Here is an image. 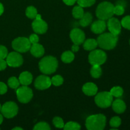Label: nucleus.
<instances>
[{"instance_id":"nucleus-1","label":"nucleus","mask_w":130,"mask_h":130,"mask_svg":"<svg viewBox=\"0 0 130 130\" xmlns=\"http://www.w3.org/2000/svg\"><path fill=\"white\" fill-rule=\"evenodd\" d=\"M98 46L102 49L110 50L116 46L118 41V36L110 32L102 33L97 38Z\"/></svg>"},{"instance_id":"nucleus-2","label":"nucleus","mask_w":130,"mask_h":130,"mask_svg":"<svg viewBox=\"0 0 130 130\" xmlns=\"http://www.w3.org/2000/svg\"><path fill=\"white\" fill-rule=\"evenodd\" d=\"M58 60L52 56H46L42 58L39 62V68L44 74H51L57 71Z\"/></svg>"},{"instance_id":"nucleus-3","label":"nucleus","mask_w":130,"mask_h":130,"mask_svg":"<svg viewBox=\"0 0 130 130\" xmlns=\"http://www.w3.org/2000/svg\"><path fill=\"white\" fill-rule=\"evenodd\" d=\"M106 125V117L99 114L89 116L86 120V127L89 130H103Z\"/></svg>"},{"instance_id":"nucleus-4","label":"nucleus","mask_w":130,"mask_h":130,"mask_svg":"<svg viewBox=\"0 0 130 130\" xmlns=\"http://www.w3.org/2000/svg\"><path fill=\"white\" fill-rule=\"evenodd\" d=\"M114 6L112 3L108 1H104L98 5L96 10V17L100 20H107L112 17Z\"/></svg>"},{"instance_id":"nucleus-5","label":"nucleus","mask_w":130,"mask_h":130,"mask_svg":"<svg viewBox=\"0 0 130 130\" xmlns=\"http://www.w3.org/2000/svg\"><path fill=\"white\" fill-rule=\"evenodd\" d=\"M107 60V55L101 50H93L88 56V61L92 66H101Z\"/></svg>"},{"instance_id":"nucleus-6","label":"nucleus","mask_w":130,"mask_h":130,"mask_svg":"<svg viewBox=\"0 0 130 130\" xmlns=\"http://www.w3.org/2000/svg\"><path fill=\"white\" fill-rule=\"evenodd\" d=\"M95 102L97 106L100 108H107L112 105L113 96L110 92L102 91L95 96Z\"/></svg>"},{"instance_id":"nucleus-7","label":"nucleus","mask_w":130,"mask_h":130,"mask_svg":"<svg viewBox=\"0 0 130 130\" xmlns=\"http://www.w3.org/2000/svg\"><path fill=\"white\" fill-rule=\"evenodd\" d=\"M12 48L19 53H25L30 50L31 43L28 38L19 37L12 41Z\"/></svg>"},{"instance_id":"nucleus-8","label":"nucleus","mask_w":130,"mask_h":130,"mask_svg":"<svg viewBox=\"0 0 130 130\" xmlns=\"http://www.w3.org/2000/svg\"><path fill=\"white\" fill-rule=\"evenodd\" d=\"M17 96L20 102L27 104L31 100L33 96L32 90L27 86H24L17 88Z\"/></svg>"},{"instance_id":"nucleus-9","label":"nucleus","mask_w":130,"mask_h":130,"mask_svg":"<svg viewBox=\"0 0 130 130\" xmlns=\"http://www.w3.org/2000/svg\"><path fill=\"white\" fill-rule=\"evenodd\" d=\"M1 111L4 117L10 119L13 118L17 114L19 107L16 103L13 102H7L1 107Z\"/></svg>"},{"instance_id":"nucleus-10","label":"nucleus","mask_w":130,"mask_h":130,"mask_svg":"<svg viewBox=\"0 0 130 130\" xmlns=\"http://www.w3.org/2000/svg\"><path fill=\"white\" fill-rule=\"evenodd\" d=\"M6 63L8 66L11 67H18L22 66L24 60L19 52H11L6 57Z\"/></svg>"},{"instance_id":"nucleus-11","label":"nucleus","mask_w":130,"mask_h":130,"mask_svg":"<svg viewBox=\"0 0 130 130\" xmlns=\"http://www.w3.org/2000/svg\"><path fill=\"white\" fill-rule=\"evenodd\" d=\"M52 85L51 79L45 75H41L38 76L34 82V86L39 90H44L49 88Z\"/></svg>"},{"instance_id":"nucleus-12","label":"nucleus","mask_w":130,"mask_h":130,"mask_svg":"<svg viewBox=\"0 0 130 130\" xmlns=\"http://www.w3.org/2000/svg\"><path fill=\"white\" fill-rule=\"evenodd\" d=\"M107 25L109 32L114 35L118 36L121 32V22L116 18L111 17L108 19Z\"/></svg>"},{"instance_id":"nucleus-13","label":"nucleus","mask_w":130,"mask_h":130,"mask_svg":"<svg viewBox=\"0 0 130 130\" xmlns=\"http://www.w3.org/2000/svg\"><path fill=\"white\" fill-rule=\"evenodd\" d=\"M70 38L74 44H83L85 40V34L82 30L78 28H74L70 32Z\"/></svg>"},{"instance_id":"nucleus-14","label":"nucleus","mask_w":130,"mask_h":130,"mask_svg":"<svg viewBox=\"0 0 130 130\" xmlns=\"http://www.w3.org/2000/svg\"><path fill=\"white\" fill-rule=\"evenodd\" d=\"M33 30L37 34H44L48 30V25L46 22L41 19H34L32 24Z\"/></svg>"},{"instance_id":"nucleus-15","label":"nucleus","mask_w":130,"mask_h":130,"mask_svg":"<svg viewBox=\"0 0 130 130\" xmlns=\"http://www.w3.org/2000/svg\"><path fill=\"white\" fill-rule=\"evenodd\" d=\"M107 27V24L105 20H99L94 22L91 25V30L93 33L96 34H100L104 32Z\"/></svg>"},{"instance_id":"nucleus-16","label":"nucleus","mask_w":130,"mask_h":130,"mask_svg":"<svg viewBox=\"0 0 130 130\" xmlns=\"http://www.w3.org/2000/svg\"><path fill=\"white\" fill-rule=\"evenodd\" d=\"M112 109L117 114H122L124 112L126 109V105L125 102L121 99H116L112 103Z\"/></svg>"},{"instance_id":"nucleus-17","label":"nucleus","mask_w":130,"mask_h":130,"mask_svg":"<svg viewBox=\"0 0 130 130\" xmlns=\"http://www.w3.org/2000/svg\"><path fill=\"white\" fill-rule=\"evenodd\" d=\"M82 90L85 95L88 96H94L97 93L98 88L96 85L93 83H87L83 85Z\"/></svg>"},{"instance_id":"nucleus-18","label":"nucleus","mask_w":130,"mask_h":130,"mask_svg":"<svg viewBox=\"0 0 130 130\" xmlns=\"http://www.w3.org/2000/svg\"><path fill=\"white\" fill-rule=\"evenodd\" d=\"M30 52L32 55L39 58L44 54V48L41 44H39L38 43H34V44H32L30 48Z\"/></svg>"},{"instance_id":"nucleus-19","label":"nucleus","mask_w":130,"mask_h":130,"mask_svg":"<svg viewBox=\"0 0 130 130\" xmlns=\"http://www.w3.org/2000/svg\"><path fill=\"white\" fill-rule=\"evenodd\" d=\"M19 80L22 85L28 86L30 85L32 81V75L28 71H25L20 74Z\"/></svg>"},{"instance_id":"nucleus-20","label":"nucleus","mask_w":130,"mask_h":130,"mask_svg":"<svg viewBox=\"0 0 130 130\" xmlns=\"http://www.w3.org/2000/svg\"><path fill=\"white\" fill-rule=\"evenodd\" d=\"M98 46L97 41L95 39H88L85 40L83 43V47L87 51H92Z\"/></svg>"},{"instance_id":"nucleus-21","label":"nucleus","mask_w":130,"mask_h":130,"mask_svg":"<svg viewBox=\"0 0 130 130\" xmlns=\"http://www.w3.org/2000/svg\"><path fill=\"white\" fill-rule=\"evenodd\" d=\"M93 20V17L90 13L86 12L84 13L83 16L80 19L79 24L82 27H86L91 24Z\"/></svg>"},{"instance_id":"nucleus-22","label":"nucleus","mask_w":130,"mask_h":130,"mask_svg":"<svg viewBox=\"0 0 130 130\" xmlns=\"http://www.w3.org/2000/svg\"><path fill=\"white\" fill-rule=\"evenodd\" d=\"M61 59H62V62L64 63H71L74 59V54L73 53V52H71V51H66L62 53V56H61Z\"/></svg>"},{"instance_id":"nucleus-23","label":"nucleus","mask_w":130,"mask_h":130,"mask_svg":"<svg viewBox=\"0 0 130 130\" xmlns=\"http://www.w3.org/2000/svg\"><path fill=\"white\" fill-rule=\"evenodd\" d=\"M84 13H85V12H84L83 8L79 5L74 7L73 10H72V15L76 19H81L83 16Z\"/></svg>"},{"instance_id":"nucleus-24","label":"nucleus","mask_w":130,"mask_h":130,"mask_svg":"<svg viewBox=\"0 0 130 130\" xmlns=\"http://www.w3.org/2000/svg\"><path fill=\"white\" fill-rule=\"evenodd\" d=\"M102 71L100 67V66H92V67L90 70V74L91 76L94 78H99L101 76Z\"/></svg>"},{"instance_id":"nucleus-25","label":"nucleus","mask_w":130,"mask_h":130,"mask_svg":"<svg viewBox=\"0 0 130 130\" xmlns=\"http://www.w3.org/2000/svg\"><path fill=\"white\" fill-rule=\"evenodd\" d=\"M37 14H38V11H37L36 8L32 6L27 7L25 10V15L29 19H34L36 17Z\"/></svg>"},{"instance_id":"nucleus-26","label":"nucleus","mask_w":130,"mask_h":130,"mask_svg":"<svg viewBox=\"0 0 130 130\" xmlns=\"http://www.w3.org/2000/svg\"><path fill=\"white\" fill-rule=\"evenodd\" d=\"M110 93L114 97L119 98L123 96L124 91L121 86H114L110 90Z\"/></svg>"},{"instance_id":"nucleus-27","label":"nucleus","mask_w":130,"mask_h":130,"mask_svg":"<svg viewBox=\"0 0 130 130\" xmlns=\"http://www.w3.org/2000/svg\"><path fill=\"white\" fill-rule=\"evenodd\" d=\"M65 130H79L81 129V126L76 122H68L63 126Z\"/></svg>"},{"instance_id":"nucleus-28","label":"nucleus","mask_w":130,"mask_h":130,"mask_svg":"<svg viewBox=\"0 0 130 130\" xmlns=\"http://www.w3.org/2000/svg\"><path fill=\"white\" fill-rule=\"evenodd\" d=\"M20 84L19 80L15 77H11L10 78H9L8 81V85L12 89L18 88Z\"/></svg>"},{"instance_id":"nucleus-29","label":"nucleus","mask_w":130,"mask_h":130,"mask_svg":"<svg viewBox=\"0 0 130 130\" xmlns=\"http://www.w3.org/2000/svg\"><path fill=\"white\" fill-rule=\"evenodd\" d=\"M121 124V119L118 116L113 117L110 121V126L112 128L116 129Z\"/></svg>"},{"instance_id":"nucleus-30","label":"nucleus","mask_w":130,"mask_h":130,"mask_svg":"<svg viewBox=\"0 0 130 130\" xmlns=\"http://www.w3.org/2000/svg\"><path fill=\"white\" fill-rule=\"evenodd\" d=\"M51 81H52V85H53L55 86H58L63 84V79L60 75H56L51 79Z\"/></svg>"},{"instance_id":"nucleus-31","label":"nucleus","mask_w":130,"mask_h":130,"mask_svg":"<svg viewBox=\"0 0 130 130\" xmlns=\"http://www.w3.org/2000/svg\"><path fill=\"white\" fill-rule=\"evenodd\" d=\"M79 6L81 7H90L95 3L96 0H77L76 1Z\"/></svg>"},{"instance_id":"nucleus-32","label":"nucleus","mask_w":130,"mask_h":130,"mask_svg":"<svg viewBox=\"0 0 130 130\" xmlns=\"http://www.w3.org/2000/svg\"><path fill=\"white\" fill-rule=\"evenodd\" d=\"M33 129L35 130H50L51 128L48 123L45 122H39L36 124Z\"/></svg>"},{"instance_id":"nucleus-33","label":"nucleus","mask_w":130,"mask_h":130,"mask_svg":"<svg viewBox=\"0 0 130 130\" xmlns=\"http://www.w3.org/2000/svg\"><path fill=\"white\" fill-rule=\"evenodd\" d=\"M53 123L57 128H62L65 125L63 119L60 117H55L53 119Z\"/></svg>"},{"instance_id":"nucleus-34","label":"nucleus","mask_w":130,"mask_h":130,"mask_svg":"<svg viewBox=\"0 0 130 130\" xmlns=\"http://www.w3.org/2000/svg\"><path fill=\"white\" fill-rule=\"evenodd\" d=\"M122 27L128 30H130V15H127L124 17L121 22Z\"/></svg>"},{"instance_id":"nucleus-35","label":"nucleus","mask_w":130,"mask_h":130,"mask_svg":"<svg viewBox=\"0 0 130 130\" xmlns=\"http://www.w3.org/2000/svg\"><path fill=\"white\" fill-rule=\"evenodd\" d=\"M124 7L121 5H118L114 8V13L117 15H122L124 14Z\"/></svg>"},{"instance_id":"nucleus-36","label":"nucleus","mask_w":130,"mask_h":130,"mask_svg":"<svg viewBox=\"0 0 130 130\" xmlns=\"http://www.w3.org/2000/svg\"><path fill=\"white\" fill-rule=\"evenodd\" d=\"M8 50L5 46L0 45V59H5L8 55Z\"/></svg>"},{"instance_id":"nucleus-37","label":"nucleus","mask_w":130,"mask_h":130,"mask_svg":"<svg viewBox=\"0 0 130 130\" xmlns=\"http://www.w3.org/2000/svg\"><path fill=\"white\" fill-rule=\"evenodd\" d=\"M29 41H30L31 44H34V43H38L39 42V37L37 34H32L29 37Z\"/></svg>"},{"instance_id":"nucleus-38","label":"nucleus","mask_w":130,"mask_h":130,"mask_svg":"<svg viewBox=\"0 0 130 130\" xmlns=\"http://www.w3.org/2000/svg\"><path fill=\"white\" fill-rule=\"evenodd\" d=\"M7 86L4 83L0 82V95H3L7 91Z\"/></svg>"},{"instance_id":"nucleus-39","label":"nucleus","mask_w":130,"mask_h":130,"mask_svg":"<svg viewBox=\"0 0 130 130\" xmlns=\"http://www.w3.org/2000/svg\"><path fill=\"white\" fill-rule=\"evenodd\" d=\"M6 66H7L6 61L4 59H0V71L5 70L6 68Z\"/></svg>"},{"instance_id":"nucleus-40","label":"nucleus","mask_w":130,"mask_h":130,"mask_svg":"<svg viewBox=\"0 0 130 130\" xmlns=\"http://www.w3.org/2000/svg\"><path fill=\"white\" fill-rule=\"evenodd\" d=\"M77 0H63V3H64L66 5H69V6H71V5H74L75 3L76 2Z\"/></svg>"},{"instance_id":"nucleus-41","label":"nucleus","mask_w":130,"mask_h":130,"mask_svg":"<svg viewBox=\"0 0 130 130\" xmlns=\"http://www.w3.org/2000/svg\"><path fill=\"white\" fill-rule=\"evenodd\" d=\"M72 52H77V51L79 50V45L78 44H74V45L72 46Z\"/></svg>"},{"instance_id":"nucleus-42","label":"nucleus","mask_w":130,"mask_h":130,"mask_svg":"<svg viewBox=\"0 0 130 130\" xmlns=\"http://www.w3.org/2000/svg\"><path fill=\"white\" fill-rule=\"evenodd\" d=\"M4 12V6L2 3H0V15H2Z\"/></svg>"},{"instance_id":"nucleus-43","label":"nucleus","mask_w":130,"mask_h":130,"mask_svg":"<svg viewBox=\"0 0 130 130\" xmlns=\"http://www.w3.org/2000/svg\"><path fill=\"white\" fill-rule=\"evenodd\" d=\"M3 117L2 114H0V124L3 123Z\"/></svg>"},{"instance_id":"nucleus-44","label":"nucleus","mask_w":130,"mask_h":130,"mask_svg":"<svg viewBox=\"0 0 130 130\" xmlns=\"http://www.w3.org/2000/svg\"><path fill=\"white\" fill-rule=\"evenodd\" d=\"M13 130H22V128H20V127H15V128H13Z\"/></svg>"},{"instance_id":"nucleus-45","label":"nucleus","mask_w":130,"mask_h":130,"mask_svg":"<svg viewBox=\"0 0 130 130\" xmlns=\"http://www.w3.org/2000/svg\"><path fill=\"white\" fill-rule=\"evenodd\" d=\"M1 104H0V111H1Z\"/></svg>"},{"instance_id":"nucleus-46","label":"nucleus","mask_w":130,"mask_h":130,"mask_svg":"<svg viewBox=\"0 0 130 130\" xmlns=\"http://www.w3.org/2000/svg\"><path fill=\"white\" fill-rule=\"evenodd\" d=\"M129 44H130V39H129Z\"/></svg>"}]
</instances>
